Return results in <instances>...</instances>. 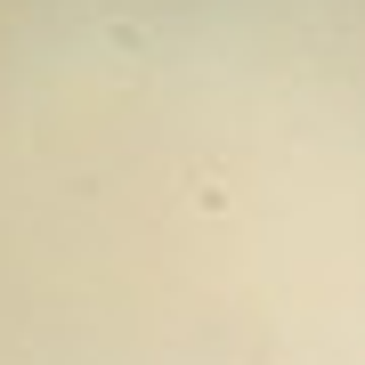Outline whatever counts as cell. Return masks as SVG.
Here are the masks:
<instances>
[]
</instances>
